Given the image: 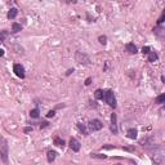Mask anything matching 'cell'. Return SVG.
I'll return each instance as SVG.
<instances>
[{
	"label": "cell",
	"mask_w": 165,
	"mask_h": 165,
	"mask_svg": "<svg viewBox=\"0 0 165 165\" xmlns=\"http://www.w3.org/2000/svg\"><path fill=\"white\" fill-rule=\"evenodd\" d=\"M80 147H81V144H80V142L77 141L76 138H71V139H70V148H71L74 152H79L80 151Z\"/></svg>",
	"instance_id": "ba28073f"
},
{
	"label": "cell",
	"mask_w": 165,
	"mask_h": 165,
	"mask_svg": "<svg viewBox=\"0 0 165 165\" xmlns=\"http://www.w3.org/2000/svg\"><path fill=\"white\" fill-rule=\"evenodd\" d=\"M137 134H138V130H137L135 128H130V129H128V131H126V135H128L129 139H135Z\"/></svg>",
	"instance_id": "7c38bea8"
},
{
	"label": "cell",
	"mask_w": 165,
	"mask_h": 165,
	"mask_svg": "<svg viewBox=\"0 0 165 165\" xmlns=\"http://www.w3.org/2000/svg\"><path fill=\"white\" fill-rule=\"evenodd\" d=\"M53 143L56 144V146H58V147H63L64 146V141H63V139H61L59 137H56V138H54Z\"/></svg>",
	"instance_id": "ffe728a7"
},
{
	"label": "cell",
	"mask_w": 165,
	"mask_h": 165,
	"mask_svg": "<svg viewBox=\"0 0 165 165\" xmlns=\"http://www.w3.org/2000/svg\"><path fill=\"white\" fill-rule=\"evenodd\" d=\"M147 56H148V62H155V61H157V58H159L156 52H150Z\"/></svg>",
	"instance_id": "ac0fdd59"
},
{
	"label": "cell",
	"mask_w": 165,
	"mask_h": 165,
	"mask_svg": "<svg viewBox=\"0 0 165 165\" xmlns=\"http://www.w3.org/2000/svg\"><path fill=\"white\" fill-rule=\"evenodd\" d=\"M94 97H95V99H101V101H102V98H103V90L102 89H97V90H95V93H94Z\"/></svg>",
	"instance_id": "7402d4cb"
},
{
	"label": "cell",
	"mask_w": 165,
	"mask_h": 165,
	"mask_svg": "<svg viewBox=\"0 0 165 165\" xmlns=\"http://www.w3.org/2000/svg\"><path fill=\"white\" fill-rule=\"evenodd\" d=\"M49 124H48V121H43V123H40V129H44V128H46Z\"/></svg>",
	"instance_id": "f1b7e54d"
},
{
	"label": "cell",
	"mask_w": 165,
	"mask_h": 165,
	"mask_svg": "<svg viewBox=\"0 0 165 165\" xmlns=\"http://www.w3.org/2000/svg\"><path fill=\"white\" fill-rule=\"evenodd\" d=\"M154 34L160 39L164 38V28H162L161 26H156V27L154 28Z\"/></svg>",
	"instance_id": "4fadbf2b"
},
{
	"label": "cell",
	"mask_w": 165,
	"mask_h": 165,
	"mask_svg": "<svg viewBox=\"0 0 165 165\" xmlns=\"http://www.w3.org/2000/svg\"><path fill=\"white\" fill-rule=\"evenodd\" d=\"M152 162L154 165H162L164 164V150H162L161 146L156 147L155 148L154 146V151H152Z\"/></svg>",
	"instance_id": "7a4b0ae2"
},
{
	"label": "cell",
	"mask_w": 165,
	"mask_h": 165,
	"mask_svg": "<svg viewBox=\"0 0 165 165\" xmlns=\"http://www.w3.org/2000/svg\"><path fill=\"white\" fill-rule=\"evenodd\" d=\"M155 138L154 137H147V138H144V139H142L141 141V144L143 147H147V148H148L150 146H155Z\"/></svg>",
	"instance_id": "9c48e42d"
},
{
	"label": "cell",
	"mask_w": 165,
	"mask_h": 165,
	"mask_svg": "<svg viewBox=\"0 0 165 165\" xmlns=\"http://www.w3.org/2000/svg\"><path fill=\"white\" fill-rule=\"evenodd\" d=\"M75 59H76V62L79 64H84V66H88V64H90V58L89 56H88L87 53H84V52H76L75 53Z\"/></svg>",
	"instance_id": "277c9868"
},
{
	"label": "cell",
	"mask_w": 165,
	"mask_h": 165,
	"mask_svg": "<svg viewBox=\"0 0 165 165\" xmlns=\"http://www.w3.org/2000/svg\"><path fill=\"white\" fill-rule=\"evenodd\" d=\"M0 157L4 164H8V159H9V146H8L7 139L3 135H0Z\"/></svg>",
	"instance_id": "6da1fadb"
},
{
	"label": "cell",
	"mask_w": 165,
	"mask_h": 165,
	"mask_svg": "<svg viewBox=\"0 0 165 165\" xmlns=\"http://www.w3.org/2000/svg\"><path fill=\"white\" fill-rule=\"evenodd\" d=\"M90 82H92V77H88V79L85 80V85H90Z\"/></svg>",
	"instance_id": "f546056e"
},
{
	"label": "cell",
	"mask_w": 165,
	"mask_h": 165,
	"mask_svg": "<svg viewBox=\"0 0 165 165\" xmlns=\"http://www.w3.org/2000/svg\"><path fill=\"white\" fill-rule=\"evenodd\" d=\"M17 14H18L17 8H10V10L8 12L7 17H8V19H14V18L17 17Z\"/></svg>",
	"instance_id": "5bb4252c"
},
{
	"label": "cell",
	"mask_w": 165,
	"mask_h": 165,
	"mask_svg": "<svg viewBox=\"0 0 165 165\" xmlns=\"http://www.w3.org/2000/svg\"><path fill=\"white\" fill-rule=\"evenodd\" d=\"M74 72V68H70V70H67V72H66V76H70V75Z\"/></svg>",
	"instance_id": "4dcf8cb0"
},
{
	"label": "cell",
	"mask_w": 165,
	"mask_h": 165,
	"mask_svg": "<svg viewBox=\"0 0 165 165\" xmlns=\"http://www.w3.org/2000/svg\"><path fill=\"white\" fill-rule=\"evenodd\" d=\"M30 116L32 119H38L39 116H40V110H39V107H35L34 110L30 111Z\"/></svg>",
	"instance_id": "e0dca14e"
},
{
	"label": "cell",
	"mask_w": 165,
	"mask_h": 165,
	"mask_svg": "<svg viewBox=\"0 0 165 165\" xmlns=\"http://www.w3.org/2000/svg\"><path fill=\"white\" fill-rule=\"evenodd\" d=\"M4 53H5V52L3 50V49H0V57H3V56H4Z\"/></svg>",
	"instance_id": "d6a6232c"
},
{
	"label": "cell",
	"mask_w": 165,
	"mask_h": 165,
	"mask_svg": "<svg viewBox=\"0 0 165 165\" xmlns=\"http://www.w3.org/2000/svg\"><path fill=\"white\" fill-rule=\"evenodd\" d=\"M88 128H89L90 131H98L103 128V123L101 120H98V119H93V120H90L88 123Z\"/></svg>",
	"instance_id": "5b68a950"
},
{
	"label": "cell",
	"mask_w": 165,
	"mask_h": 165,
	"mask_svg": "<svg viewBox=\"0 0 165 165\" xmlns=\"http://www.w3.org/2000/svg\"><path fill=\"white\" fill-rule=\"evenodd\" d=\"M150 52H151V48H150V46H143V48H142V53L143 54H148Z\"/></svg>",
	"instance_id": "484cf974"
},
{
	"label": "cell",
	"mask_w": 165,
	"mask_h": 165,
	"mask_svg": "<svg viewBox=\"0 0 165 165\" xmlns=\"http://www.w3.org/2000/svg\"><path fill=\"white\" fill-rule=\"evenodd\" d=\"M30 131H32V126H26L25 129H23V133H30Z\"/></svg>",
	"instance_id": "83f0119b"
},
{
	"label": "cell",
	"mask_w": 165,
	"mask_h": 165,
	"mask_svg": "<svg viewBox=\"0 0 165 165\" xmlns=\"http://www.w3.org/2000/svg\"><path fill=\"white\" fill-rule=\"evenodd\" d=\"M125 49H126V52H129L130 54H135L137 52H138V49H137V46L134 45V43H128L125 45Z\"/></svg>",
	"instance_id": "8fae6325"
},
{
	"label": "cell",
	"mask_w": 165,
	"mask_h": 165,
	"mask_svg": "<svg viewBox=\"0 0 165 165\" xmlns=\"http://www.w3.org/2000/svg\"><path fill=\"white\" fill-rule=\"evenodd\" d=\"M93 159H106V155H101V154H92Z\"/></svg>",
	"instance_id": "cb8c5ba5"
},
{
	"label": "cell",
	"mask_w": 165,
	"mask_h": 165,
	"mask_svg": "<svg viewBox=\"0 0 165 165\" xmlns=\"http://www.w3.org/2000/svg\"><path fill=\"white\" fill-rule=\"evenodd\" d=\"M22 30V25L21 23H17V22H13L12 23V32L13 34H17Z\"/></svg>",
	"instance_id": "2e32d148"
},
{
	"label": "cell",
	"mask_w": 165,
	"mask_h": 165,
	"mask_svg": "<svg viewBox=\"0 0 165 165\" xmlns=\"http://www.w3.org/2000/svg\"><path fill=\"white\" fill-rule=\"evenodd\" d=\"M77 128H79V130L81 131L84 135H89V131H88V129H87V125L85 124H82V123H77Z\"/></svg>",
	"instance_id": "9a60e30c"
},
{
	"label": "cell",
	"mask_w": 165,
	"mask_h": 165,
	"mask_svg": "<svg viewBox=\"0 0 165 165\" xmlns=\"http://www.w3.org/2000/svg\"><path fill=\"white\" fill-rule=\"evenodd\" d=\"M164 18H165V12H162L161 17L159 18V21H157V26H161V23L164 22Z\"/></svg>",
	"instance_id": "d4e9b609"
},
{
	"label": "cell",
	"mask_w": 165,
	"mask_h": 165,
	"mask_svg": "<svg viewBox=\"0 0 165 165\" xmlns=\"http://www.w3.org/2000/svg\"><path fill=\"white\" fill-rule=\"evenodd\" d=\"M155 103H157V105H162V103H165V94H160L159 97H156Z\"/></svg>",
	"instance_id": "44dd1931"
},
{
	"label": "cell",
	"mask_w": 165,
	"mask_h": 165,
	"mask_svg": "<svg viewBox=\"0 0 165 165\" xmlns=\"http://www.w3.org/2000/svg\"><path fill=\"white\" fill-rule=\"evenodd\" d=\"M103 148H106V150H112L113 146H103Z\"/></svg>",
	"instance_id": "1f68e13d"
},
{
	"label": "cell",
	"mask_w": 165,
	"mask_h": 165,
	"mask_svg": "<svg viewBox=\"0 0 165 165\" xmlns=\"http://www.w3.org/2000/svg\"><path fill=\"white\" fill-rule=\"evenodd\" d=\"M56 157H57V152L54 150H49L46 152V160H48V162H53L56 160Z\"/></svg>",
	"instance_id": "30bf717a"
},
{
	"label": "cell",
	"mask_w": 165,
	"mask_h": 165,
	"mask_svg": "<svg viewBox=\"0 0 165 165\" xmlns=\"http://www.w3.org/2000/svg\"><path fill=\"white\" fill-rule=\"evenodd\" d=\"M110 130L112 134H117L119 129H117V116L116 113H111V125H110Z\"/></svg>",
	"instance_id": "52a82bcc"
},
{
	"label": "cell",
	"mask_w": 165,
	"mask_h": 165,
	"mask_svg": "<svg viewBox=\"0 0 165 165\" xmlns=\"http://www.w3.org/2000/svg\"><path fill=\"white\" fill-rule=\"evenodd\" d=\"M54 115H56V111H54V110H52V111H49V112L46 113V117H48V119L54 117Z\"/></svg>",
	"instance_id": "4316f807"
},
{
	"label": "cell",
	"mask_w": 165,
	"mask_h": 165,
	"mask_svg": "<svg viewBox=\"0 0 165 165\" xmlns=\"http://www.w3.org/2000/svg\"><path fill=\"white\" fill-rule=\"evenodd\" d=\"M8 36H9V31H7V30L0 31V43H3V41H4Z\"/></svg>",
	"instance_id": "d6986e66"
},
{
	"label": "cell",
	"mask_w": 165,
	"mask_h": 165,
	"mask_svg": "<svg viewBox=\"0 0 165 165\" xmlns=\"http://www.w3.org/2000/svg\"><path fill=\"white\" fill-rule=\"evenodd\" d=\"M102 101H105L110 107L112 108H116L117 106V102H116V97H115V93L112 92L111 89H107V90H103V98Z\"/></svg>",
	"instance_id": "3957f363"
},
{
	"label": "cell",
	"mask_w": 165,
	"mask_h": 165,
	"mask_svg": "<svg viewBox=\"0 0 165 165\" xmlns=\"http://www.w3.org/2000/svg\"><path fill=\"white\" fill-rule=\"evenodd\" d=\"M98 40H99L101 44H103V45H105V44L107 43V36H106V35H101L99 38H98Z\"/></svg>",
	"instance_id": "603a6c76"
},
{
	"label": "cell",
	"mask_w": 165,
	"mask_h": 165,
	"mask_svg": "<svg viewBox=\"0 0 165 165\" xmlns=\"http://www.w3.org/2000/svg\"><path fill=\"white\" fill-rule=\"evenodd\" d=\"M13 72H14V74L17 75L19 79H25V76H26L25 67H23L22 64H19V63H15L14 66H13Z\"/></svg>",
	"instance_id": "8992f818"
}]
</instances>
